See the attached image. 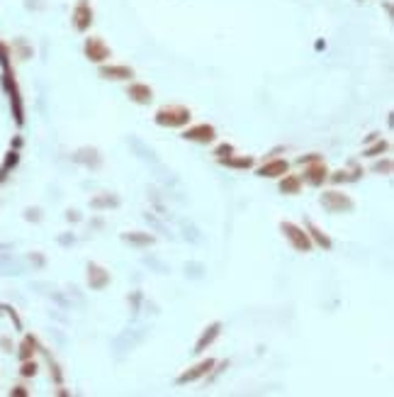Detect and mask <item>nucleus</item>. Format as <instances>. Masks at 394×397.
Masks as SVG:
<instances>
[{
  "label": "nucleus",
  "mask_w": 394,
  "mask_h": 397,
  "mask_svg": "<svg viewBox=\"0 0 394 397\" xmlns=\"http://www.w3.org/2000/svg\"><path fill=\"white\" fill-rule=\"evenodd\" d=\"M190 120V110L185 108H168V110H161L158 115H156V122L158 124H168V127H180V124H185Z\"/></svg>",
  "instance_id": "f257e3e1"
},
{
  "label": "nucleus",
  "mask_w": 394,
  "mask_h": 397,
  "mask_svg": "<svg viewBox=\"0 0 394 397\" xmlns=\"http://www.w3.org/2000/svg\"><path fill=\"white\" fill-rule=\"evenodd\" d=\"M280 229H283V234H285L287 239H290V244L297 249V251H309V249H312V241H309V236L302 232L299 227L290 224V222H283V224H280Z\"/></svg>",
  "instance_id": "f03ea898"
},
{
  "label": "nucleus",
  "mask_w": 394,
  "mask_h": 397,
  "mask_svg": "<svg viewBox=\"0 0 394 397\" xmlns=\"http://www.w3.org/2000/svg\"><path fill=\"white\" fill-rule=\"evenodd\" d=\"M321 205L331 210V212H341V210H353V200L346 197L343 192H324L321 195Z\"/></svg>",
  "instance_id": "7ed1b4c3"
},
{
  "label": "nucleus",
  "mask_w": 394,
  "mask_h": 397,
  "mask_svg": "<svg viewBox=\"0 0 394 397\" xmlns=\"http://www.w3.org/2000/svg\"><path fill=\"white\" fill-rule=\"evenodd\" d=\"M183 137H185V139H190V141L209 144V141H214V137H217V132H214V127H212V124H200V127H192V129H188V132H185Z\"/></svg>",
  "instance_id": "20e7f679"
},
{
  "label": "nucleus",
  "mask_w": 394,
  "mask_h": 397,
  "mask_svg": "<svg viewBox=\"0 0 394 397\" xmlns=\"http://www.w3.org/2000/svg\"><path fill=\"white\" fill-rule=\"evenodd\" d=\"M214 366V361L212 358H207V361H202L200 366H195L192 370H188V373H183L180 378H178V385H185V383H190V380H197V378H202L204 373H209V368Z\"/></svg>",
  "instance_id": "39448f33"
},
{
  "label": "nucleus",
  "mask_w": 394,
  "mask_h": 397,
  "mask_svg": "<svg viewBox=\"0 0 394 397\" xmlns=\"http://www.w3.org/2000/svg\"><path fill=\"white\" fill-rule=\"evenodd\" d=\"M88 283H90V288H95V290H100V288H105L109 283V275L100 268V266H95V263H90L88 266Z\"/></svg>",
  "instance_id": "423d86ee"
},
{
  "label": "nucleus",
  "mask_w": 394,
  "mask_h": 397,
  "mask_svg": "<svg viewBox=\"0 0 394 397\" xmlns=\"http://www.w3.org/2000/svg\"><path fill=\"white\" fill-rule=\"evenodd\" d=\"M85 52H88V59H93V61H102V59H107L109 52L107 46L102 44L100 39H90L85 44Z\"/></svg>",
  "instance_id": "0eeeda50"
},
{
  "label": "nucleus",
  "mask_w": 394,
  "mask_h": 397,
  "mask_svg": "<svg viewBox=\"0 0 394 397\" xmlns=\"http://www.w3.org/2000/svg\"><path fill=\"white\" fill-rule=\"evenodd\" d=\"M90 8H88V3H85V0H81V3H78V8H76V27L78 29H85L88 27V25H90V20H93V17H90Z\"/></svg>",
  "instance_id": "6e6552de"
},
{
  "label": "nucleus",
  "mask_w": 394,
  "mask_h": 397,
  "mask_svg": "<svg viewBox=\"0 0 394 397\" xmlns=\"http://www.w3.org/2000/svg\"><path fill=\"white\" fill-rule=\"evenodd\" d=\"M260 176H268V178H275V176H283V173H287V161H270V164H265L263 168L258 171Z\"/></svg>",
  "instance_id": "1a4fd4ad"
},
{
  "label": "nucleus",
  "mask_w": 394,
  "mask_h": 397,
  "mask_svg": "<svg viewBox=\"0 0 394 397\" xmlns=\"http://www.w3.org/2000/svg\"><path fill=\"white\" fill-rule=\"evenodd\" d=\"M219 329H221V324H219V322H214L212 327H209L207 331H204V334H202V339H200V341H197V346H195V354H202V351H204V346H209V343H212L214 339H217Z\"/></svg>",
  "instance_id": "9d476101"
},
{
  "label": "nucleus",
  "mask_w": 394,
  "mask_h": 397,
  "mask_svg": "<svg viewBox=\"0 0 394 397\" xmlns=\"http://www.w3.org/2000/svg\"><path fill=\"white\" fill-rule=\"evenodd\" d=\"M324 178H326V166H324V164L312 166V168L304 173V180H307V183H312V185H319Z\"/></svg>",
  "instance_id": "9b49d317"
},
{
  "label": "nucleus",
  "mask_w": 394,
  "mask_h": 397,
  "mask_svg": "<svg viewBox=\"0 0 394 397\" xmlns=\"http://www.w3.org/2000/svg\"><path fill=\"white\" fill-rule=\"evenodd\" d=\"M129 97H132V100H136V103H151V88L149 85H141V83H139V85H132V88H129Z\"/></svg>",
  "instance_id": "f8f14e48"
},
{
  "label": "nucleus",
  "mask_w": 394,
  "mask_h": 397,
  "mask_svg": "<svg viewBox=\"0 0 394 397\" xmlns=\"http://www.w3.org/2000/svg\"><path fill=\"white\" fill-rule=\"evenodd\" d=\"M105 78H132V69L127 66H112V69H102L100 71Z\"/></svg>",
  "instance_id": "ddd939ff"
},
{
  "label": "nucleus",
  "mask_w": 394,
  "mask_h": 397,
  "mask_svg": "<svg viewBox=\"0 0 394 397\" xmlns=\"http://www.w3.org/2000/svg\"><path fill=\"white\" fill-rule=\"evenodd\" d=\"M120 205V200L115 197V195H102V197H95L90 207H95V210H102V207H117Z\"/></svg>",
  "instance_id": "4468645a"
},
{
  "label": "nucleus",
  "mask_w": 394,
  "mask_h": 397,
  "mask_svg": "<svg viewBox=\"0 0 394 397\" xmlns=\"http://www.w3.org/2000/svg\"><path fill=\"white\" fill-rule=\"evenodd\" d=\"M122 239L124 241H129V244H141V246L153 244V236H149V234H124Z\"/></svg>",
  "instance_id": "2eb2a0df"
},
{
  "label": "nucleus",
  "mask_w": 394,
  "mask_h": 397,
  "mask_svg": "<svg viewBox=\"0 0 394 397\" xmlns=\"http://www.w3.org/2000/svg\"><path fill=\"white\" fill-rule=\"evenodd\" d=\"M227 166H231V168H248V166H253V159H231V156H227V159H221Z\"/></svg>",
  "instance_id": "dca6fc26"
},
{
  "label": "nucleus",
  "mask_w": 394,
  "mask_h": 397,
  "mask_svg": "<svg viewBox=\"0 0 394 397\" xmlns=\"http://www.w3.org/2000/svg\"><path fill=\"white\" fill-rule=\"evenodd\" d=\"M309 232H312V236H314V239H316V241H319V244H321L324 249H331V239H328L326 234H321L319 229H316V227H314V224H309Z\"/></svg>",
  "instance_id": "f3484780"
},
{
  "label": "nucleus",
  "mask_w": 394,
  "mask_h": 397,
  "mask_svg": "<svg viewBox=\"0 0 394 397\" xmlns=\"http://www.w3.org/2000/svg\"><path fill=\"white\" fill-rule=\"evenodd\" d=\"M280 188H283V192H290V195H292V192L299 190V178H295V176H292V178L283 180V185H280Z\"/></svg>",
  "instance_id": "a211bd4d"
},
{
  "label": "nucleus",
  "mask_w": 394,
  "mask_h": 397,
  "mask_svg": "<svg viewBox=\"0 0 394 397\" xmlns=\"http://www.w3.org/2000/svg\"><path fill=\"white\" fill-rule=\"evenodd\" d=\"M384 149H387V144H384V141H380V144H377L375 149H367V151H365V156H377V154H380V151H384Z\"/></svg>",
  "instance_id": "6ab92c4d"
},
{
  "label": "nucleus",
  "mask_w": 394,
  "mask_h": 397,
  "mask_svg": "<svg viewBox=\"0 0 394 397\" xmlns=\"http://www.w3.org/2000/svg\"><path fill=\"white\" fill-rule=\"evenodd\" d=\"M231 151H234V146L224 144V146H219V149H217V156H221V159H224V156H231Z\"/></svg>",
  "instance_id": "aec40b11"
},
{
  "label": "nucleus",
  "mask_w": 394,
  "mask_h": 397,
  "mask_svg": "<svg viewBox=\"0 0 394 397\" xmlns=\"http://www.w3.org/2000/svg\"><path fill=\"white\" fill-rule=\"evenodd\" d=\"M34 373H37V366H34V363H27V366L22 368V375H34Z\"/></svg>",
  "instance_id": "412c9836"
},
{
  "label": "nucleus",
  "mask_w": 394,
  "mask_h": 397,
  "mask_svg": "<svg viewBox=\"0 0 394 397\" xmlns=\"http://www.w3.org/2000/svg\"><path fill=\"white\" fill-rule=\"evenodd\" d=\"M389 168H392L389 161H387V164H377V166H375V171H389Z\"/></svg>",
  "instance_id": "4be33fe9"
}]
</instances>
